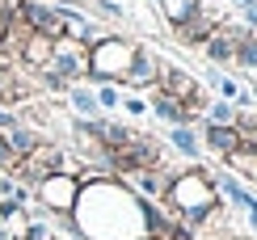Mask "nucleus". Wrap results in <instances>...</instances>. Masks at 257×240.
Returning a JSON list of instances; mask_svg holds the SVG:
<instances>
[{
	"label": "nucleus",
	"mask_w": 257,
	"mask_h": 240,
	"mask_svg": "<svg viewBox=\"0 0 257 240\" xmlns=\"http://www.w3.org/2000/svg\"><path fill=\"white\" fill-rule=\"evenodd\" d=\"M72 223L80 240H144L148 232V202L118 177H89L80 181Z\"/></svg>",
	"instance_id": "f257e3e1"
},
{
	"label": "nucleus",
	"mask_w": 257,
	"mask_h": 240,
	"mask_svg": "<svg viewBox=\"0 0 257 240\" xmlns=\"http://www.w3.org/2000/svg\"><path fill=\"white\" fill-rule=\"evenodd\" d=\"M165 206L186 227L198 232L211 215H219V194H215V185H211V173L207 169L173 173V177H169V190H165Z\"/></svg>",
	"instance_id": "f03ea898"
},
{
	"label": "nucleus",
	"mask_w": 257,
	"mask_h": 240,
	"mask_svg": "<svg viewBox=\"0 0 257 240\" xmlns=\"http://www.w3.org/2000/svg\"><path fill=\"white\" fill-rule=\"evenodd\" d=\"M135 42L131 38H118V34H105L97 38L89 51H84V76L89 80H110V84H122V76L126 68H131V59H135Z\"/></svg>",
	"instance_id": "7ed1b4c3"
},
{
	"label": "nucleus",
	"mask_w": 257,
	"mask_h": 240,
	"mask_svg": "<svg viewBox=\"0 0 257 240\" xmlns=\"http://www.w3.org/2000/svg\"><path fill=\"white\" fill-rule=\"evenodd\" d=\"M84 51L89 47H80V42H72V38H55L47 68L38 72L42 84H47L51 93H68L72 84H80L84 80Z\"/></svg>",
	"instance_id": "20e7f679"
},
{
	"label": "nucleus",
	"mask_w": 257,
	"mask_h": 240,
	"mask_svg": "<svg viewBox=\"0 0 257 240\" xmlns=\"http://www.w3.org/2000/svg\"><path fill=\"white\" fill-rule=\"evenodd\" d=\"M76 194H80V177H72V173H51L34 185V198L47 215H72Z\"/></svg>",
	"instance_id": "39448f33"
},
{
	"label": "nucleus",
	"mask_w": 257,
	"mask_h": 240,
	"mask_svg": "<svg viewBox=\"0 0 257 240\" xmlns=\"http://www.w3.org/2000/svg\"><path fill=\"white\" fill-rule=\"evenodd\" d=\"M63 156H68L63 148H55V144H38L34 152H26V156L17 160V173H13V177L38 185L42 177H51V173H63Z\"/></svg>",
	"instance_id": "423d86ee"
},
{
	"label": "nucleus",
	"mask_w": 257,
	"mask_h": 240,
	"mask_svg": "<svg viewBox=\"0 0 257 240\" xmlns=\"http://www.w3.org/2000/svg\"><path fill=\"white\" fill-rule=\"evenodd\" d=\"M17 13L30 26V34L63 38V26H59V17H55V5H47V0H17Z\"/></svg>",
	"instance_id": "0eeeda50"
},
{
	"label": "nucleus",
	"mask_w": 257,
	"mask_h": 240,
	"mask_svg": "<svg viewBox=\"0 0 257 240\" xmlns=\"http://www.w3.org/2000/svg\"><path fill=\"white\" fill-rule=\"evenodd\" d=\"M169 177H173V173H165V169H131V173H122L118 181H126L144 202H152V198H156V202H165Z\"/></svg>",
	"instance_id": "6e6552de"
},
{
	"label": "nucleus",
	"mask_w": 257,
	"mask_h": 240,
	"mask_svg": "<svg viewBox=\"0 0 257 240\" xmlns=\"http://www.w3.org/2000/svg\"><path fill=\"white\" fill-rule=\"evenodd\" d=\"M160 68H165V63H160V55H152L148 47H139L135 59H131V68H126V76H122V84H126V89L148 93V89L160 80Z\"/></svg>",
	"instance_id": "1a4fd4ad"
},
{
	"label": "nucleus",
	"mask_w": 257,
	"mask_h": 240,
	"mask_svg": "<svg viewBox=\"0 0 257 240\" xmlns=\"http://www.w3.org/2000/svg\"><path fill=\"white\" fill-rule=\"evenodd\" d=\"M219 21H228V17H219V13H211L207 5H198L194 13H190L181 26H173V34H177V42H186V47H198V42H207V34L219 26Z\"/></svg>",
	"instance_id": "9d476101"
},
{
	"label": "nucleus",
	"mask_w": 257,
	"mask_h": 240,
	"mask_svg": "<svg viewBox=\"0 0 257 240\" xmlns=\"http://www.w3.org/2000/svg\"><path fill=\"white\" fill-rule=\"evenodd\" d=\"M236 30H240V26H228V21H219V26L207 34V42H202V51H207V59L215 63V68L232 63V51H236Z\"/></svg>",
	"instance_id": "9b49d317"
},
{
	"label": "nucleus",
	"mask_w": 257,
	"mask_h": 240,
	"mask_svg": "<svg viewBox=\"0 0 257 240\" xmlns=\"http://www.w3.org/2000/svg\"><path fill=\"white\" fill-rule=\"evenodd\" d=\"M148 110H152L156 118H165L169 127H181V123H190V114H186V105L177 101V97H169V93H160L156 84L148 89Z\"/></svg>",
	"instance_id": "f8f14e48"
},
{
	"label": "nucleus",
	"mask_w": 257,
	"mask_h": 240,
	"mask_svg": "<svg viewBox=\"0 0 257 240\" xmlns=\"http://www.w3.org/2000/svg\"><path fill=\"white\" fill-rule=\"evenodd\" d=\"M198 139H202V148H211L215 156H232V152L240 148V135H236V127H211V123H202Z\"/></svg>",
	"instance_id": "ddd939ff"
},
{
	"label": "nucleus",
	"mask_w": 257,
	"mask_h": 240,
	"mask_svg": "<svg viewBox=\"0 0 257 240\" xmlns=\"http://www.w3.org/2000/svg\"><path fill=\"white\" fill-rule=\"evenodd\" d=\"M51 47H55V38H47V34H30L26 38V47H21V63L26 68H34V72H42L47 68V59H51Z\"/></svg>",
	"instance_id": "4468645a"
},
{
	"label": "nucleus",
	"mask_w": 257,
	"mask_h": 240,
	"mask_svg": "<svg viewBox=\"0 0 257 240\" xmlns=\"http://www.w3.org/2000/svg\"><path fill=\"white\" fill-rule=\"evenodd\" d=\"M211 185H215L219 198H228L232 206H240V211L253 202V194L244 190V181H240V177H232V173H219V177H211Z\"/></svg>",
	"instance_id": "2eb2a0df"
},
{
	"label": "nucleus",
	"mask_w": 257,
	"mask_h": 240,
	"mask_svg": "<svg viewBox=\"0 0 257 240\" xmlns=\"http://www.w3.org/2000/svg\"><path fill=\"white\" fill-rule=\"evenodd\" d=\"M68 101H72V110L80 114V123H97V118H101V105H97V97H93L89 84H72Z\"/></svg>",
	"instance_id": "dca6fc26"
},
{
	"label": "nucleus",
	"mask_w": 257,
	"mask_h": 240,
	"mask_svg": "<svg viewBox=\"0 0 257 240\" xmlns=\"http://www.w3.org/2000/svg\"><path fill=\"white\" fill-rule=\"evenodd\" d=\"M169 144H173L186 160H198L202 156V139H198V131L190 127V123H181V127H169Z\"/></svg>",
	"instance_id": "f3484780"
},
{
	"label": "nucleus",
	"mask_w": 257,
	"mask_h": 240,
	"mask_svg": "<svg viewBox=\"0 0 257 240\" xmlns=\"http://www.w3.org/2000/svg\"><path fill=\"white\" fill-rule=\"evenodd\" d=\"M228 160V169H232V177H244V181H257V148L249 144H240L232 156H223Z\"/></svg>",
	"instance_id": "a211bd4d"
},
{
	"label": "nucleus",
	"mask_w": 257,
	"mask_h": 240,
	"mask_svg": "<svg viewBox=\"0 0 257 240\" xmlns=\"http://www.w3.org/2000/svg\"><path fill=\"white\" fill-rule=\"evenodd\" d=\"M232 63H240V68H257V30L240 26L236 30V51H232Z\"/></svg>",
	"instance_id": "6ab92c4d"
},
{
	"label": "nucleus",
	"mask_w": 257,
	"mask_h": 240,
	"mask_svg": "<svg viewBox=\"0 0 257 240\" xmlns=\"http://www.w3.org/2000/svg\"><path fill=\"white\" fill-rule=\"evenodd\" d=\"M26 84H21L17 80V72L13 68H9V63H0V101H5V105H17V101H26Z\"/></svg>",
	"instance_id": "aec40b11"
},
{
	"label": "nucleus",
	"mask_w": 257,
	"mask_h": 240,
	"mask_svg": "<svg viewBox=\"0 0 257 240\" xmlns=\"http://www.w3.org/2000/svg\"><path fill=\"white\" fill-rule=\"evenodd\" d=\"M207 84L219 93V101H232V105H236L240 97H244V89H240L236 80H232V76H223L219 68H211V72H207Z\"/></svg>",
	"instance_id": "412c9836"
},
{
	"label": "nucleus",
	"mask_w": 257,
	"mask_h": 240,
	"mask_svg": "<svg viewBox=\"0 0 257 240\" xmlns=\"http://www.w3.org/2000/svg\"><path fill=\"white\" fill-rule=\"evenodd\" d=\"M202 114H207V123H211V127H232L240 110H236L232 101H219V97H215V101H207V110H202Z\"/></svg>",
	"instance_id": "4be33fe9"
},
{
	"label": "nucleus",
	"mask_w": 257,
	"mask_h": 240,
	"mask_svg": "<svg viewBox=\"0 0 257 240\" xmlns=\"http://www.w3.org/2000/svg\"><path fill=\"white\" fill-rule=\"evenodd\" d=\"M198 5H202V0H160V13H165L169 26H181V21L194 13Z\"/></svg>",
	"instance_id": "5701e85b"
},
{
	"label": "nucleus",
	"mask_w": 257,
	"mask_h": 240,
	"mask_svg": "<svg viewBox=\"0 0 257 240\" xmlns=\"http://www.w3.org/2000/svg\"><path fill=\"white\" fill-rule=\"evenodd\" d=\"M93 97H97L101 114H105V110H118V105H122V89H118V84H110V80H101L97 89H93Z\"/></svg>",
	"instance_id": "b1692460"
},
{
	"label": "nucleus",
	"mask_w": 257,
	"mask_h": 240,
	"mask_svg": "<svg viewBox=\"0 0 257 240\" xmlns=\"http://www.w3.org/2000/svg\"><path fill=\"white\" fill-rule=\"evenodd\" d=\"M232 5L240 9V17H244V26L257 30V0H232Z\"/></svg>",
	"instance_id": "393cba45"
},
{
	"label": "nucleus",
	"mask_w": 257,
	"mask_h": 240,
	"mask_svg": "<svg viewBox=\"0 0 257 240\" xmlns=\"http://www.w3.org/2000/svg\"><path fill=\"white\" fill-rule=\"evenodd\" d=\"M0 169H5V173H17V156H13V148L5 144V135H0Z\"/></svg>",
	"instance_id": "a878e982"
},
{
	"label": "nucleus",
	"mask_w": 257,
	"mask_h": 240,
	"mask_svg": "<svg viewBox=\"0 0 257 240\" xmlns=\"http://www.w3.org/2000/svg\"><path fill=\"white\" fill-rule=\"evenodd\" d=\"M93 5H97V9H101V13H105V17H114V21H118V17L126 13V9L118 5V0H93Z\"/></svg>",
	"instance_id": "bb28decb"
},
{
	"label": "nucleus",
	"mask_w": 257,
	"mask_h": 240,
	"mask_svg": "<svg viewBox=\"0 0 257 240\" xmlns=\"http://www.w3.org/2000/svg\"><path fill=\"white\" fill-rule=\"evenodd\" d=\"M122 105H126V114H148V101H139V97H122Z\"/></svg>",
	"instance_id": "cd10ccee"
},
{
	"label": "nucleus",
	"mask_w": 257,
	"mask_h": 240,
	"mask_svg": "<svg viewBox=\"0 0 257 240\" xmlns=\"http://www.w3.org/2000/svg\"><path fill=\"white\" fill-rule=\"evenodd\" d=\"M17 123H21L17 114H9V110H0V135H9V131H13Z\"/></svg>",
	"instance_id": "c85d7f7f"
},
{
	"label": "nucleus",
	"mask_w": 257,
	"mask_h": 240,
	"mask_svg": "<svg viewBox=\"0 0 257 240\" xmlns=\"http://www.w3.org/2000/svg\"><path fill=\"white\" fill-rule=\"evenodd\" d=\"M51 240H80V236H68V232H55V236H51Z\"/></svg>",
	"instance_id": "c756f323"
},
{
	"label": "nucleus",
	"mask_w": 257,
	"mask_h": 240,
	"mask_svg": "<svg viewBox=\"0 0 257 240\" xmlns=\"http://www.w3.org/2000/svg\"><path fill=\"white\" fill-rule=\"evenodd\" d=\"M0 240H13V236H9V232H5V227H0Z\"/></svg>",
	"instance_id": "7c9ffc66"
},
{
	"label": "nucleus",
	"mask_w": 257,
	"mask_h": 240,
	"mask_svg": "<svg viewBox=\"0 0 257 240\" xmlns=\"http://www.w3.org/2000/svg\"><path fill=\"white\" fill-rule=\"evenodd\" d=\"M249 93H253V101H257V80H253V89H249Z\"/></svg>",
	"instance_id": "2f4dec72"
},
{
	"label": "nucleus",
	"mask_w": 257,
	"mask_h": 240,
	"mask_svg": "<svg viewBox=\"0 0 257 240\" xmlns=\"http://www.w3.org/2000/svg\"><path fill=\"white\" fill-rule=\"evenodd\" d=\"M63 5H80V0H63Z\"/></svg>",
	"instance_id": "473e14b6"
},
{
	"label": "nucleus",
	"mask_w": 257,
	"mask_h": 240,
	"mask_svg": "<svg viewBox=\"0 0 257 240\" xmlns=\"http://www.w3.org/2000/svg\"><path fill=\"white\" fill-rule=\"evenodd\" d=\"M144 240H156V236H144Z\"/></svg>",
	"instance_id": "72a5a7b5"
},
{
	"label": "nucleus",
	"mask_w": 257,
	"mask_h": 240,
	"mask_svg": "<svg viewBox=\"0 0 257 240\" xmlns=\"http://www.w3.org/2000/svg\"><path fill=\"white\" fill-rule=\"evenodd\" d=\"M240 240H249V236H240Z\"/></svg>",
	"instance_id": "f704fd0d"
}]
</instances>
